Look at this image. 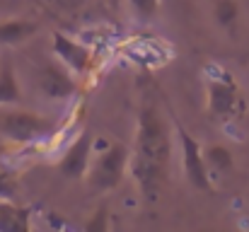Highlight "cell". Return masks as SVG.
<instances>
[{"mask_svg":"<svg viewBox=\"0 0 249 232\" xmlns=\"http://www.w3.org/2000/svg\"><path fill=\"white\" fill-rule=\"evenodd\" d=\"M19 196V179L15 172L0 167V201H15Z\"/></svg>","mask_w":249,"mask_h":232,"instance_id":"obj_14","label":"cell"},{"mask_svg":"<svg viewBox=\"0 0 249 232\" xmlns=\"http://www.w3.org/2000/svg\"><path fill=\"white\" fill-rule=\"evenodd\" d=\"M22 102V87L17 82V75L12 71V66H2L0 68V107H12Z\"/></svg>","mask_w":249,"mask_h":232,"instance_id":"obj_12","label":"cell"},{"mask_svg":"<svg viewBox=\"0 0 249 232\" xmlns=\"http://www.w3.org/2000/svg\"><path fill=\"white\" fill-rule=\"evenodd\" d=\"M78 87V80L56 63H49L39 71V89L46 99H71Z\"/></svg>","mask_w":249,"mask_h":232,"instance_id":"obj_8","label":"cell"},{"mask_svg":"<svg viewBox=\"0 0 249 232\" xmlns=\"http://www.w3.org/2000/svg\"><path fill=\"white\" fill-rule=\"evenodd\" d=\"M128 162H131V153L121 143H109L102 153L92 155L89 169L85 174L89 189H94V191H111V189H116L124 181V177H126Z\"/></svg>","mask_w":249,"mask_h":232,"instance_id":"obj_3","label":"cell"},{"mask_svg":"<svg viewBox=\"0 0 249 232\" xmlns=\"http://www.w3.org/2000/svg\"><path fill=\"white\" fill-rule=\"evenodd\" d=\"M172 160V136L165 116L155 102H145L138 111L136 124V148L131 155V177L148 203H155L167 184Z\"/></svg>","mask_w":249,"mask_h":232,"instance_id":"obj_1","label":"cell"},{"mask_svg":"<svg viewBox=\"0 0 249 232\" xmlns=\"http://www.w3.org/2000/svg\"><path fill=\"white\" fill-rule=\"evenodd\" d=\"M206 109L218 121H237L247 114V99L230 73L220 71L206 80Z\"/></svg>","mask_w":249,"mask_h":232,"instance_id":"obj_2","label":"cell"},{"mask_svg":"<svg viewBox=\"0 0 249 232\" xmlns=\"http://www.w3.org/2000/svg\"><path fill=\"white\" fill-rule=\"evenodd\" d=\"M0 133L7 136L10 141L24 145V143H34V141L53 136L56 124L34 111L10 109V111H0Z\"/></svg>","mask_w":249,"mask_h":232,"instance_id":"obj_4","label":"cell"},{"mask_svg":"<svg viewBox=\"0 0 249 232\" xmlns=\"http://www.w3.org/2000/svg\"><path fill=\"white\" fill-rule=\"evenodd\" d=\"M177 136H179V145H181V167H184L186 181L196 191H213V177L208 172L201 143L181 124H177Z\"/></svg>","mask_w":249,"mask_h":232,"instance_id":"obj_5","label":"cell"},{"mask_svg":"<svg viewBox=\"0 0 249 232\" xmlns=\"http://www.w3.org/2000/svg\"><path fill=\"white\" fill-rule=\"evenodd\" d=\"M128 5L141 19H150L160 10V0H128Z\"/></svg>","mask_w":249,"mask_h":232,"instance_id":"obj_15","label":"cell"},{"mask_svg":"<svg viewBox=\"0 0 249 232\" xmlns=\"http://www.w3.org/2000/svg\"><path fill=\"white\" fill-rule=\"evenodd\" d=\"M32 211L15 206V201H0V232H27Z\"/></svg>","mask_w":249,"mask_h":232,"instance_id":"obj_10","label":"cell"},{"mask_svg":"<svg viewBox=\"0 0 249 232\" xmlns=\"http://www.w3.org/2000/svg\"><path fill=\"white\" fill-rule=\"evenodd\" d=\"M213 15L223 29H235V24L240 19V5H237V0H218L213 7Z\"/></svg>","mask_w":249,"mask_h":232,"instance_id":"obj_13","label":"cell"},{"mask_svg":"<svg viewBox=\"0 0 249 232\" xmlns=\"http://www.w3.org/2000/svg\"><path fill=\"white\" fill-rule=\"evenodd\" d=\"M53 54L61 58V63L68 71H73L78 75H85L92 68V51L85 44L71 39L68 34H61V32L53 34Z\"/></svg>","mask_w":249,"mask_h":232,"instance_id":"obj_6","label":"cell"},{"mask_svg":"<svg viewBox=\"0 0 249 232\" xmlns=\"http://www.w3.org/2000/svg\"><path fill=\"white\" fill-rule=\"evenodd\" d=\"M104 2H107L111 10H116V7H119V0H104Z\"/></svg>","mask_w":249,"mask_h":232,"instance_id":"obj_17","label":"cell"},{"mask_svg":"<svg viewBox=\"0 0 249 232\" xmlns=\"http://www.w3.org/2000/svg\"><path fill=\"white\" fill-rule=\"evenodd\" d=\"M85 230L87 232H107L109 230V213L107 208H97L92 213V218L85 223Z\"/></svg>","mask_w":249,"mask_h":232,"instance_id":"obj_16","label":"cell"},{"mask_svg":"<svg viewBox=\"0 0 249 232\" xmlns=\"http://www.w3.org/2000/svg\"><path fill=\"white\" fill-rule=\"evenodd\" d=\"M89 162H92V136L89 133H80L68 145L66 155L61 157L58 172L66 179H83L87 174V169H89Z\"/></svg>","mask_w":249,"mask_h":232,"instance_id":"obj_7","label":"cell"},{"mask_svg":"<svg viewBox=\"0 0 249 232\" xmlns=\"http://www.w3.org/2000/svg\"><path fill=\"white\" fill-rule=\"evenodd\" d=\"M203 157H206V164H208L211 177L228 174L235 167V157H232V153L225 145H206L203 148Z\"/></svg>","mask_w":249,"mask_h":232,"instance_id":"obj_11","label":"cell"},{"mask_svg":"<svg viewBox=\"0 0 249 232\" xmlns=\"http://www.w3.org/2000/svg\"><path fill=\"white\" fill-rule=\"evenodd\" d=\"M39 32V24L32 19H5L0 22V44L5 46H17L32 39Z\"/></svg>","mask_w":249,"mask_h":232,"instance_id":"obj_9","label":"cell"}]
</instances>
